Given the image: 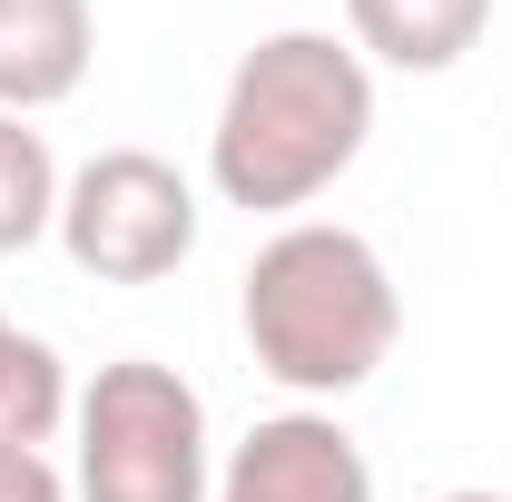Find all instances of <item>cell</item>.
I'll return each instance as SVG.
<instances>
[{
    "label": "cell",
    "instance_id": "obj_1",
    "mask_svg": "<svg viewBox=\"0 0 512 502\" xmlns=\"http://www.w3.org/2000/svg\"><path fill=\"white\" fill-rule=\"evenodd\" d=\"M375 138V69L335 30H266L227 69V99L207 128V188L247 217L316 207Z\"/></svg>",
    "mask_w": 512,
    "mask_h": 502
},
{
    "label": "cell",
    "instance_id": "obj_2",
    "mask_svg": "<svg viewBox=\"0 0 512 502\" xmlns=\"http://www.w3.org/2000/svg\"><path fill=\"white\" fill-rule=\"evenodd\" d=\"M237 325H247L256 375H276L306 404H335L355 384L384 375L394 335H404V296L375 237L335 227V217H286L237 276Z\"/></svg>",
    "mask_w": 512,
    "mask_h": 502
},
{
    "label": "cell",
    "instance_id": "obj_3",
    "mask_svg": "<svg viewBox=\"0 0 512 502\" xmlns=\"http://www.w3.org/2000/svg\"><path fill=\"white\" fill-rule=\"evenodd\" d=\"M207 394L158 355H119L69 404V502H207Z\"/></svg>",
    "mask_w": 512,
    "mask_h": 502
},
{
    "label": "cell",
    "instance_id": "obj_4",
    "mask_svg": "<svg viewBox=\"0 0 512 502\" xmlns=\"http://www.w3.org/2000/svg\"><path fill=\"white\" fill-rule=\"evenodd\" d=\"M60 256L99 286H158L197 256V188L158 148H99L60 188Z\"/></svg>",
    "mask_w": 512,
    "mask_h": 502
},
{
    "label": "cell",
    "instance_id": "obj_5",
    "mask_svg": "<svg viewBox=\"0 0 512 502\" xmlns=\"http://www.w3.org/2000/svg\"><path fill=\"white\" fill-rule=\"evenodd\" d=\"M207 502H375V463L325 404H286L217 463Z\"/></svg>",
    "mask_w": 512,
    "mask_h": 502
},
{
    "label": "cell",
    "instance_id": "obj_6",
    "mask_svg": "<svg viewBox=\"0 0 512 502\" xmlns=\"http://www.w3.org/2000/svg\"><path fill=\"white\" fill-rule=\"evenodd\" d=\"M99 60V10L89 0H0V109L40 119L79 99V79Z\"/></svg>",
    "mask_w": 512,
    "mask_h": 502
},
{
    "label": "cell",
    "instance_id": "obj_7",
    "mask_svg": "<svg viewBox=\"0 0 512 502\" xmlns=\"http://www.w3.org/2000/svg\"><path fill=\"white\" fill-rule=\"evenodd\" d=\"M493 30V0H345V40L365 50V69H414V79H434V69L473 60V40Z\"/></svg>",
    "mask_w": 512,
    "mask_h": 502
},
{
    "label": "cell",
    "instance_id": "obj_8",
    "mask_svg": "<svg viewBox=\"0 0 512 502\" xmlns=\"http://www.w3.org/2000/svg\"><path fill=\"white\" fill-rule=\"evenodd\" d=\"M69 404H79V384H69L60 345L0 325V443L50 453V434H69Z\"/></svg>",
    "mask_w": 512,
    "mask_h": 502
},
{
    "label": "cell",
    "instance_id": "obj_9",
    "mask_svg": "<svg viewBox=\"0 0 512 502\" xmlns=\"http://www.w3.org/2000/svg\"><path fill=\"white\" fill-rule=\"evenodd\" d=\"M60 188L69 178H60V158H50V138L0 109V256H30L60 227Z\"/></svg>",
    "mask_w": 512,
    "mask_h": 502
},
{
    "label": "cell",
    "instance_id": "obj_10",
    "mask_svg": "<svg viewBox=\"0 0 512 502\" xmlns=\"http://www.w3.org/2000/svg\"><path fill=\"white\" fill-rule=\"evenodd\" d=\"M0 502H69V473L50 453H20V443H0Z\"/></svg>",
    "mask_w": 512,
    "mask_h": 502
},
{
    "label": "cell",
    "instance_id": "obj_11",
    "mask_svg": "<svg viewBox=\"0 0 512 502\" xmlns=\"http://www.w3.org/2000/svg\"><path fill=\"white\" fill-rule=\"evenodd\" d=\"M444 502H512V493H483V483H463V493H444Z\"/></svg>",
    "mask_w": 512,
    "mask_h": 502
},
{
    "label": "cell",
    "instance_id": "obj_12",
    "mask_svg": "<svg viewBox=\"0 0 512 502\" xmlns=\"http://www.w3.org/2000/svg\"><path fill=\"white\" fill-rule=\"evenodd\" d=\"M0 325H10V315H0Z\"/></svg>",
    "mask_w": 512,
    "mask_h": 502
}]
</instances>
